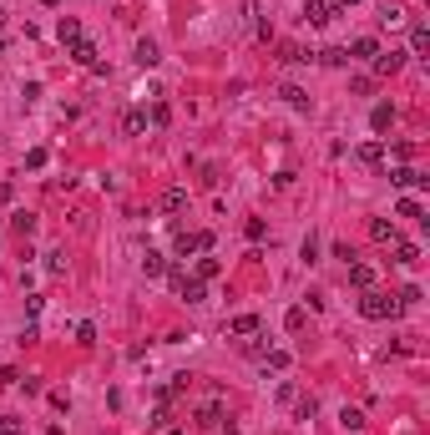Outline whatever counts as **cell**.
I'll return each instance as SVG.
<instances>
[{
	"label": "cell",
	"instance_id": "cell-1",
	"mask_svg": "<svg viewBox=\"0 0 430 435\" xmlns=\"http://www.w3.org/2000/svg\"><path fill=\"white\" fill-rule=\"evenodd\" d=\"M359 314L364 319H395L400 314V304H395V293H380V289H359Z\"/></svg>",
	"mask_w": 430,
	"mask_h": 435
},
{
	"label": "cell",
	"instance_id": "cell-2",
	"mask_svg": "<svg viewBox=\"0 0 430 435\" xmlns=\"http://www.w3.org/2000/svg\"><path fill=\"white\" fill-rule=\"evenodd\" d=\"M198 425L203 430H218V425H223V385H207L203 405H198Z\"/></svg>",
	"mask_w": 430,
	"mask_h": 435
},
{
	"label": "cell",
	"instance_id": "cell-3",
	"mask_svg": "<svg viewBox=\"0 0 430 435\" xmlns=\"http://www.w3.org/2000/svg\"><path fill=\"white\" fill-rule=\"evenodd\" d=\"M177 259H192V253H207L213 248V233H177Z\"/></svg>",
	"mask_w": 430,
	"mask_h": 435
},
{
	"label": "cell",
	"instance_id": "cell-4",
	"mask_svg": "<svg viewBox=\"0 0 430 435\" xmlns=\"http://www.w3.org/2000/svg\"><path fill=\"white\" fill-rule=\"evenodd\" d=\"M340 10L329 5V0H304V25H329Z\"/></svg>",
	"mask_w": 430,
	"mask_h": 435
},
{
	"label": "cell",
	"instance_id": "cell-5",
	"mask_svg": "<svg viewBox=\"0 0 430 435\" xmlns=\"http://www.w3.org/2000/svg\"><path fill=\"white\" fill-rule=\"evenodd\" d=\"M355 162H359V168H370V172L385 168V147H380V142H359V147H355Z\"/></svg>",
	"mask_w": 430,
	"mask_h": 435
},
{
	"label": "cell",
	"instance_id": "cell-6",
	"mask_svg": "<svg viewBox=\"0 0 430 435\" xmlns=\"http://www.w3.org/2000/svg\"><path fill=\"white\" fill-rule=\"evenodd\" d=\"M370 66H375V76H395L400 66H405V51H380Z\"/></svg>",
	"mask_w": 430,
	"mask_h": 435
},
{
	"label": "cell",
	"instance_id": "cell-7",
	"mask_svg": "<svg viewBox=\"0 0 430 435\" xmlns=\"http://www.w3.org/2000/svg\"><path fill=\"white\" fill-rule=\"evenodd\" d=\"M390 183H395V187H425L430 177L420 168H390Z\"/></svg>",
	"mask_w": 430,
	"mask_h": 435
},
{
	"label": "cell",
	"instance_id": "cell-8",
	"mask_svg": "<svg viewBox=\"0 0 430 435\" xmlns=\"http://www.w3.org/2000/svg\"><path fill=\"white\" fill-rule=\"evenodd\" d=\"M132 56H137V66H142V71H152V66H157V61H162V51H157V41H147V36H142Z\"/></svg>",
	"mask_w": 430,
	"mask_h": 435
},
{
	"label": "cell",
	"instance_id": "cell-9",
	"mask_svg": "<svg viewBox=\"0 0 430 435\" xmlns=\"http://www.w3.org/2000/svg\"><path fill=\"white\" fill-rule=\"evenodd\" d=\"M344 56H359V61H375L380 56V41H375V36H355V41H349V51Z\"/></svg>",
	"mask_w": 430,
	"mask_h": 435
},
{
	"label": "cell",
	"instance_id": "cell-10",
	"mask_svg": "<svg viewBox=\"0 0 430 435\" xmlns=\"http://www.w3.org/2000/svg\"><path fill=\"white\" fill-rule=\"evenodd\" d=\"M122 132L127 137H142V132H147V111H142V107H127L122 111Z\"/></svg>",
	"mask_w": 430,
	"mask_h": 435
},
{
	"label": "cell",
	"instance_id": "cell-11",
	"mask_svg": "<svg viewBox=\"0 0 430 435\" xmlns=\"http://www.w3.org/2000/svg\"><path fill=\"white\" fill-rule=\"evenodd\" d=\"M425 51H430V25L415 21V25H410V51H405V56H425Z\"/></svg>",
	"mask_w": 430,
	"mask_h": 435
},
{
	"label": "cell",
	"instance_id": "cell-12",
	"mask_svg": "<svg viewBox=\"0 0 430 435\" xmlns=\"http://www.w3.org/2000/svg\"><path fill=\"white\" fill-rule=\"evenodd\" d=\"M390 248H395V263H400V268H415V263H420V248H415V243H405V238H395Z\"/></svg>",
	"mask_w": 430,
	"mask_h": 435
},
{
	"label": "cell",
	"instance_id": "cell-13",
	"mask_svg": "<svg viewBox=\"0 0 430 435\" xmlns=\"http://www.w3.org/2000/svg\"><path fill=\"white\" fill-rule=\"evenodd\" d=\"M56 36H61V46H76V41H81V21H76V16H61Z\"/></svg>",
	"mask_w": 430,
	"mask_h": 435
},
{
	"label": "cell",
	"instance_id": "cell-14",
	"mask_svg": "<svg viewBox=\"0 0 430 435\" xmlns=\"http://www.w3.org/2000/svg\"><path fill=\"white\" fill-rule=\"evenodd\" d=\"M370 127H375V132H390V127H395V107H390V101H380V107L370 111Z\"/></svg>",
	"mask_w": 430,
	"mask_h": 435
},
{
	"label": "cell",
	"instance_id": "cell-15",
	"mask_svg": "<svg viewBox=\"0 0 430 435\" xmlns=\"http://www.w3.org/2000/svg\"><path fill=\"white\" fill-rule=\"evenodd\" d=\"M182 208H188V187H167V193H162V213H182Z\"/></svg>",
	"mask_w": 430,
	"mask_h": 435
},
{
	"label": "cell",
	"instance_id": "cell-16",
	"mask_svg": "<svg viewBox=\"0 0 430 435\" xmlns=\"http://www.w3.org/2000/svg\"><path fill=\"white\" fill-rule=\"evenodd\" d=\"M142 274H147V278H162V274H167V253L147 248V259H142Z\"/></svg>",
	"mask_w": 430,
	"mask_h": 435
},
{
	"label": "cell",
	"instance_id": "cell-17",
	"mask_svg": "<svg viewBox=\"0 0 430 435\" xmlns=\"http://www.w3.org/2000/svg\"><path fill=\"white\" fill-rule=\"evenodd\" d=\"M71 61H76V66H101V61H97V46H91V41H76V46H71Z\"/></svg>",
	"mask_w": 430,
	"mask_h": 435
},
{
	"label": "cell",
	"instance_id": "cell-18",
	"mask_svg": "<svg viewBox=\"0 0 430 435\" xmlns=\"http://www.w3.org/2000/svg\"><path fill=\"white\" fill-rule=\"evenodd\" d=\"M279 96L289 101L294 111H309V92H304V86H279Z\"/></svg>",
	"mask_w": 430,
	"mask_h": 435
},
{
	"label": "cell",
	"instance_id": "cell-19",
	"mask_svg": "<svg viewBox=\"0 0 430 435\" xmlns=\"http://www.w3.org/2000/svg\"><path fill=\"white\" fill-rule=\"evenodd\" d=\"M370 238H375V243H395V238H400V228H395V223H385V218H375V223H370Z\"/></svg>",
	"mask_w": 430,
	"mask_h": 435
},
{
	"label": "cell",
	"instance_id": "cell-20",
	"mask_svg": "<svg viewBox=\"0 0 430 435\" xmlns=\"http://www.w3.org/2000/svg\"><path fill=\"white\" fill-rule=\"evenodd\" d=\"M314 61H319V66H344V46H324V51H314Z\"/></svg>",
	"mask_w": 430,
	"mask_h": 435
},
{
	"label": "cell",
	"instance_id": "cell-21",
	"mask_svg": "<svg viewBox=\"0 0 430 435\" xmlns=\"http://www.w3.org/2000/svg\"><path fill=\"white\" fill-rule=\"evenodd\" d=\"M349 284H355V289H370L375 284V268L370 263H349Z\"/></svg>",
	"mask_w": 430,
	"mask_h": 435
},
{
	"label": "cell",
	"instance_id": "cell-22",
	"mask_svg": "<svg viewBox=\"0 0 430 435\" xmlns=\"http://www.w3.org/2000/svg\"><path fill=\"white\" fill-rule=\"evenodd\" d=\"M167 122H173V107H167V101H152V111H147V127H157V132H162Z\"/></svg>",
	"mask_w": 430,
	"mask_h": 435
},
{
	"label": "cell",
	"instance_id": "cell-23",
	"mask_svg": "<svg viewBox=\"0 0 430 435\" xmlns=\"http://www.w3.org/2000/svg\"><path fill=\"white\" fill-rule=\"evenodd\" d=\"M264 365L273 369V375H283V369L294 365V354H289V350H268V360H264Z\"/></svg>",
	"mask_w": 430,
	"mask_h": 435
},
{
	"label": "cell",
	"instance_id": "cell-24",
	"mask_svg": "<svg viewBox=\"0 0 430 435\" xmlns=\"http://www.w3.org/2000/svg\"><path fill=\"white\" fill-rule=\"evenodd\" d=\"M410 16H405V10H400V5H385L380 10V25H385V31H395V25H405Z\"/></svg>",
	"mask_w": 430,
	"mask_h": 435
},
{
	"label": "cell",
	"instance_id": "cell-25",
	"mask_svg": "<svg viewBox=\"0 0 430 435\" xmlns=\"http://www.w3.org/2000/svg\"><path fill=\"white\" fill-rule=\"evenodd\" d=\"M218 274H223V263H218V259H198V274H192V278L207 284V278H218Z\"/></svg>",
	"mask_w": 430,
	"mask_h": 435
},
{
	"label": "cell",
	"instance_id": "cell-26",
	"mask_svg": "<svg viewBox=\"0 0 430 435\" xmlns=\"http://www.w3.org/2000/svg\"><path fill=\"white\" fill-rule=\"evenodd\" d=\"M340 425H344V430H364V410H355V405H344V410H340Z\"/></svg>",
	"mask_w": 430,
	"mask_h": 435
},
{
	"label": "cell",
	"instance_id": "cell-27",
	"mask_svg": "<svg viewBox=\"0 0 430 435\" xmlns=\"http://www.w3.org/2000/svg\"><path fill=\"white\" fill-rule=\"evenodd\" d=\"M228 329H233V334H258V314H238Z\"/></svg>",
	"mask_w": 430,
	"mask_h": 435
},
{
	"label": "cell",
	"instance_id": "cell-28",
	"mask_svg": "<svg viewBox=\"0 0 430 435\" xmlns=\"http://www.w3.org/2000/svg\"><path fill=\"white\" fill-rule=\"evenodd\" d=\"M10 228H16V233H25V238H31V233H36V213H25V208H21L16 218H10Z\"/></svg>",
	"mask_w": 430,
	"mask_h": 435
},
{
	"label": "cell",
	"instance_id": "cell-29",
	"mask_svg": "<svg viewBox=\"0 0 430 435\" xmlns=\"http://www.w3.org/2000/svg\"><path fill=\"white\" fill-rule=\"evenodd\" d=\"M76 344H81V350H91V344H97V324H91V319H81V324H76Z\"/></svg>",
	"mask_w": 430,
	"mask_h": 435
},
{
	"label": "cell",
	"instance_id": "cell-30",
	"mask_svg": "<svg viewBox=\"0 0 430 435\" xmlns=\"http://www.w3.org/2000/svg\"><path fill=\"white\" fill-rule=\"evenodd\" d=\"M279 61H283V66H294V61H309V51H299L294 41H283L279 46Z\"/></svg>",
	"mask_w": 430,
	"mask_h": 435
},
{
	"label": "cell",
	"instance_id": "cell-31",
	"mask_svg": "<svg viewBox=\"0 0 430 435\" xmlns=\"http://www.w3.org/2000/svg\"><path fill=\"white\" fill-rule=\"evenodd\" d=\"M46 274H56V278L66 274V253H61V248H51V253H46Z\"/></svg>",
	"mask_w": 430,
	"mask_h": 435
},
{
	"label": "cell",
	"instance_id": "cell-32",
	"mask_svg": "<svg viewBox=\"0 0 430 435\" xmlns=\"http://www.w3.org/2000/svg\"><path fill=\"white\" fill-rule=\"evenodd\" d=\"M299 259H304V263H319V238H314V233L304 238V248H299Z\"/></svg>",
	"mask_w": 430,
	"mask_h": 435
},
{
	"label": "cell",
	"instance_id": "cell-33",
	"mask_svg": "<svg viewBox=\"0 0 430 435\" xmlns=\"http://www.w3.org/2000/svg\"><path fill=\"white\" fill-rule=\"evenodd\" d=\"M304 324H309V314H304V309H289V319H283V329H289V334H299Z\"/></svg>",
	"mask_w": 430,
	"mask_h": 435
},
{
	"label": "cell",
	"instance_id": "cell-34",
	"mask_svg": "<svg viewBox=\"0 0 430 435\" xmlns=\"http://www.w3.org/2000/svg\"><path fill=\"white\" fill-rule=\"evenodd\" d=\"M16 385H21V369L5 365V369H0V390H16Z\"/></svg>",
	"mask_w": 430,
	"mask_h": 435
},
{
	"label": "cell",
	"instance_id": "cell-35",
	"mask_svg": "<svg viewBox=\"0 0 430 435\" xmlns=\"http://www.w3.org/2000/svg\"><path fill=\"white\" fill-rule=\"evenodd\" d=\"M25 168L41 172V168H46V147H31V152H25Z\"/></svg>",
	"mask_w": 430,
	"mask_h": 435
},
{
	"label": "cell",
	"instance_id": "cell-36",
	"mask_svg": "<svg viewBox=\"0 0 430 435\" xmlns=\"http://www.w3.org/2000/svg\"><path fill=\"white\" fill-rule=\"evenodd\" d=\"M243 233H249V238L258 243V238H264V233H268V223H264V218H249V223H243Z\"/></svg>",
	"mask_w": 430,
	"mask_h": 435
},
{
	"label": "cell",
	"instance_id": "cell-37",
	"mask_svg": "<svg viewBox=\"0 0 430 435\" xmlns=\"http://www.w3.org/2000/svg\"><path fill=\"white\" fill-rule=\"evenodd\" d=\"M314 410H319V400H314V395H304V400H299V420H314Z\"/></svg>",
	"mask_w": 430,
	"mask_h": 435
},
{
	"label": "cell",
	"instance_id": "cell-38",
	"mask_svg": "<svg viewBox=\"0 0 430 435\" xmlns=\"http://www.w3.org/2000/svg\"><path fill=\"white\" fill-rule=\"evenodd\" d=\"M395 213H400V218H420V202H415V198H400Z\"/></svg>",
	"mask_w": 430,
	"mask_h": 435
},
{
	"label": "cell",
	"instance_id": "cell-39",
	"mask_svg": "<svg viewBox=\"0 0 430 435\" xmlns=\"http://www.w3.org/2000/svg\"><path fill=\"white\" fill-rule=\"evenodd\" d=\"M0 435H21V415H5V420H0Z\"/></svg>",
	"mask_w": 430,
	"mask_h": 435
},
{
	"label": "cell",
	"instance_id": "cell-40",
	"mask_svg": "<svg viewBox=\"0 0 430 435\" xmlns=\"http://www.w3.org/2000/svg\"><path fill=\"white\" fill-rule=\"evenodd\" d=\"M294 400H299V390L289 385V380H283V385H279V405H294Z\"/></svg>",
	"mask_w": 430,
	"mask_h": 435
},
{
	"label": "cell",
	"instance_id": "cell-41",
	"mask_svg": "<svg viewBox=\"0 0 430 435\" xmlns=\"http://www.w3.org/2000/svg\"><path fill=\"white\" fill-rule=\"evenodd\" d=\"M344 5H359V0H334V10H344Z\"/></svg>",
	"mask_w": 430,
	"mask_h": 435
},
{
	"label": "cell",
	"instance_id": "cell-42",
	"mask_svg": "<svg viewBox=\"0 0 430 435\" xmlns=\"http://www.w3.org/2000/svg\"><path fill=\"white\" fill-rule=\"evenodd\" d=\"M46 435H61V430H56V425H51V430H46Z\"/></svg>",
	"mask_w": 430,
	"mask_h": 435
},
{
	"label": "cell",
	"instance_id": "cell-43",
	"mask_svg": "<svg viewBox=\"0 0 430 435\" xmlns=\"http://www.w3.org/2000/svg\"><path fill=\"white\" fill-rule=\"evenodd\" d=\"M167 435H188V430H167Z\"/></svg>",
	"mask_w": 430,
	"mask_h": 435
},
{
	"label": "cell",
	"instance_id": "cell-44",
	"mask_svg": "<svg viewBox=\"0 0 430 435\" xmlns=\"http://www.w3.org/2000/svg\"><path fill=\"white\" fill-rule=\"evenodd\" d=\"M46 5H61V0H46Z\"/></svg>",
	"mask_w": 430,
	"mask_h": 435
},
{
	"label": "cell",
	"instance_id": "cell-45",
	"mask_svg": "<svg viewBox=\"0 0 430 435\" xmlns=\"http://www.w3.org/2000/svg\"><path fill=\"white\" fill-rule=\"evenodd\" d=\"M0 21H5V10H0Z\"/></svg>",
	"mask_w": 430,
	"mask_h": 435
},
{
	"label": "cell",
	"instance_id": "cell-46",
	"mask_svg": "<svg viewBox=\"0 0 430 435\" xmlns=\"http://www.w3.org/2000/svg\"><path fill=\"white\" fill-rule=\"evenodd\" d=\"M0 51H5V41H0Z\"/></svg>",
	"mask_w": 430,
	"mask_h": 435
}]
</instances>
